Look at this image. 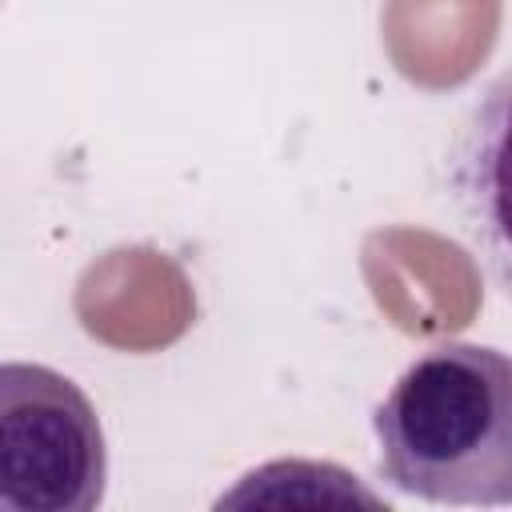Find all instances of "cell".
Returning <instances> with one entry per match:
<instances>
[{
  "mask_svg": "<svg viewBox=\"0 0 512 512\" xmlns=\"http://www.w3.org/2000/svg\"><path fill=\"white\" fill-rule=\"evenodd\" d=\"M108 488V444L84 388L48 368H0V508L92 512Z\"/></svg>",
  "mask_w": 512,
  "mask_h": 512,
  "instance_id": "7a4b0ae2",
  "label": "cell"
},
{
  "mask_svg": "<svg viewBox=\"0 0 512 512\" xmlns=\"http://www.w3.org/2000/svg\"><path fill=\"white\" fill-rule=\"evenodd\" d=\"M444 180L472 260L512 300V64L476 92L456 124Z\"/></svg>",
  "mask_w": 512,
  "mask_h": 512,
  "instance_id": "3957f363",
  "label": "cell"
},
{
  "mask_svg": "<svg viewBox=\"0 0 512 512\" xmlns=\"http://www.w3.org/2000/svg\"><path fill=\"white\" fill-rule=\"evenodd\" d=\"M380 476L416 500L512 504V356L444 340L420 352L372 412Z\"/></svg>",
  "mask_w": 512,
  "mask_h": 512,
  "instance_id": "6da1fadb",
  "label": "cell"
}]
</instances>
